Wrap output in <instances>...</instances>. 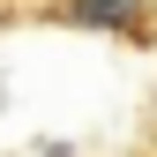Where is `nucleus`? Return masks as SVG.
Instances as JSON below:
<instances>
[{"label":"nucleus","mask_w":157,"mask_h":157,"mask_svg":"<svg viewBox=\"0 0 157 157\" xmlns=\"http://www.w3.org/2000/svg\"><path fill=\"white\" fill-rule=\"evenodd\" d=\"M52 23H82V30H120V37H150L157 30V0H52Z\"/></svg>","instance_id":"1"},{"label":"nucleus","mask_w":157,"mask_h":157,"mask_svg":"<svg viewBox=\"0 0 157 157\" xmlns=\"http://www.w3.org/2000/svg\"><path fill=\"white\" fill-rule=\"evenodd\" d=\"M135 157H157V150H135Z\"/></svg>","instance_id":"2"}]
</instances>
